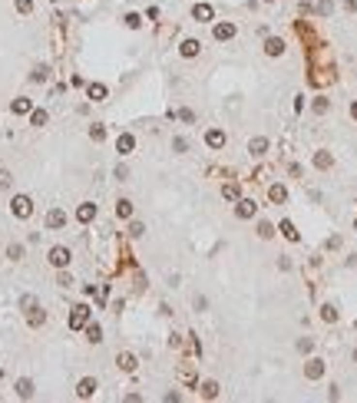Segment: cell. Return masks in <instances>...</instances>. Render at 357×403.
<instances>
[{
	"mask_svg": "<svg viewBox=\"0 0 357 403\" xmlns=\"http://www.w3.org/2000/svg\"><path fill=\"white\" fill-rule=\"evenodd\" d=\"M10 212H14L17 218H30V215H33V202L27 199V195H17V199L10 202Z\"/></svg>",
	"mask_w": 357,
	"mask_h": 403,
	"instance_id": "6da1fadb",
	"label": "cell"
},
{
	"mask_svg": "<svg viewBox=\"0 0 357 403\" xmlns=\"http://www.w3.org/2000/svg\"><path fill=\"white\" fill-rule=\"evenodd\" d=\"M86 321H90V308L86 304H76L73 314H70V327L79 330V327H86Z\"/></svg>",
	"mask_w": 357,
	"mask_h": 403,
	"instance_id": "7a4b0ae2",
	"label": "cell"
},
{
	"mask_svg": "<svg viewBox=\"0 0 357 403\" xmlns=\"http://www.w3.org/2000/svg\"><path fill=\"white\" fill-rule=\"evenodd\" d=\"M50 264H53V268H66V264H70V248H63V245L50 248Z\"/></svg>",
	"mask_w": 357,
	"mask_h": 403,
	"instance_id": "3957f363",
	"label": "cell"
},
{
	"mask_svg": "<svg viewBox=\"0 0 357 403\" xmlns=\"http://www.w3.org/2000/svg\"><path fill=\"white\" fill-rule=\"evenodd\" d=\"M93 393H96V380L93 377H83V380L76 384V397H79V400H90Z\"/></svg>",
	"mask_w": 357,
	"mask_h": 403,
	"instance_id": "277c9868",
	"label": "cell"
},
{
	"mask_svg": "<svg viewBox=\"0 0 357 403\" xmlns=\"http://www.w3.org/2000/svg\"><path fill=\"white\" fill-rule=\"evenodd\" d=\"M66 225V212L63 208H50L47 212V228H63Z\"/></svg>",
	"mask_w": 357,
	"mask_h": 403,
	"instance_id": "5b68a950",
	"label": "cell"
},
{
	"mask_svg": "<svg viewBox=\"0 0 357 403\" xmlns=\"http://www.w3.org/2000/svg\"><path fill=\"white\" fill-rule=\"evenodd\" d=\"M76 218L83 221V225H86V221H93L96 218V205H93V202H83V205L76 208Z\"/></svg>",
	"mask_w": 357,
	"mask_h": 403,
	"instance_id": "8992f818",
	"label": "cell"
},
{
	"mask_svg": "<svg viewBox=\"0 0 357 403\" xmlns=\"http://www.w3.org/2000/svg\"><path fill=\"white\" fill-rule=\"evenodd\" d=\"M321 373H324V360H308V367H304V377H308V380H318Z\"/></svg>",
	"mask_w": 357,
	"mask_h": 403,
	"instance_id": "52a82bcc",
	"label": "cell"
},
{
	"mask_svg": "<svg viewBox=\"0 0 357 403\" xmlns=\"http://www.w3.org/2000/svg\"><path fill=\"white\" fill-rule=\"evenodd\" d=\"M116 149H119V152H123V155H129L132 149H136V139H132L129 132H123V136H119V139H116Z\"/></svg>",
	"mask_w": 357,
	"mask_h": 403,
	"instance_id": "ba28073f",
	"label": "cell"
},
{
	"mask_svg": "<svg viewBox=\"0 0 357 403\" xmlns=\"http://www.w3.org/2000/svg\"><path fill=\"white\" fill-rule=\"evenodd\" d=\"M264 53H268V56H281V53H284V40L268 37V43H264Z\"/></svg>",
	"mask_w": 357,
	"mask_h": 403,
	"instance_id": "9c48e42d",
	"label": "cell"
},
{
	"mask_svg": "<svg viewBox=\"0 0 357 403\" xmlns=\"http://www.w3.org/2000/svg\"><path fill=\"white\" fill-rule=\"evenodd\" d=\"M205 142H208L212 149H222V146H225V132H222V129H208Z\"/></svg>",
	"mask_w": 357,
	"mask_h": 403,
	"instance_id": "30bf717a",
	"label": "cell"
},
{
	"mask_svg": "<svg viewBox=\"0 0 357 403\" xmlns=\"http://www.w3.org/2000/svg\"><path fill=\"white\" fill-rule=\"evenodd\" d=\"M255 208H258V205H255V202H251V199H242V202H238V208H235V212H238V218H251V215H255Z\"/></svg>",
	"mask_w": 357,
	"mask_h": 403,
	"instance_id": "8fae6325",
	"label": "cell"
},
{
	"mask_svg": "<svg viewBox=\"0 0 357 403\" xmlns=\"http://www.w3.org/2000/svg\"><path fill=\"white\" fill-rule=\"evenodd\" d=\"M199 50H202L199 40H182V46H179V53H182V56H199Z\"/></svg>",
	"mask_w": 357,
	"mask_h": 403,
	"instance_id": "7c38bea8",
	"label": "cell"
},
{
	"mask_svg": "<svg viewBox=\"0 0 357 403\" xmlns=\"http://www.w3.org/2000/svg\"><path fill=\"white\" fill-rule=\"evenodd\" d=\"M199 393H202L205 400H215V397H218V384H215V380H205V384H199Z\"/></svg>",
	"mask_w": 357,
	"mask_h": 403,
	"instance_id": "4fadbf2b",
	"label": "cell"
},
{
	"mask_svg": "<svg viewBox=\"0 0 357 403\" xmlns=\"http://www.w3.org/2000/svg\"><path fill=\"white\" fill-rule=\"evenodd\" d=\"M235 37V23H218L215 27V40H232Z\"/></svg>",
	"mask_w": 357,
	"mask_h": 403,
	"instance_id": "5bb4252c",
	"label": "cell"
},
{
	"mask_svg": "<svg viewBox=\"0 0 357 403\" xmlns=\"http://www.w3.org/2000/svg\"><path fill=\"white\" fill-rule=\"evenodd\" d=\"M10 109L17 112V116H23V112H30V109H33V103H30L27 96H20V99H14V103H10Z\"/></svg>",
	"mask_w": 357,
	"mask_h": 403,
	"instance_id": "9a60e30c",
	"label": "cell"
},
{
	"mask_svg": "<svg viewBox=\"0 0 357 403\" xmlns=\"http://www.w3.org/2000/svg\"><path fill=\"white\" fill-rule=\"evenodd\" d=\"M17 397L30 400V397H33V380H27V377H23V380H17Z\"/></svg>",
	"mask_w": 357,
	"mask_h": 403,
	"instance_id": "2e32d148",
	"label": "cell"
},
{
	"mask_svg": "<svg viewBox=\"0 0 357 403\" xmlns=\"http://www.w3.org/2000/svg\"><path fill=\"white\" fill-rule=\"evenodd\" d=\"M116 364H119V370L132 373V370H136V357H132V354H119V357H116Z\"/></svg>",
	"mask_w": 357,
	"mask_h": 403,
	"instance_id": "e0dca14e",
	"label": "cell"
},
{
	"mask_svg": "<svg viewBox=\"0 0 357 403\" xmlns=\"http://www.w3.org/2000/svg\"><path fill=\"white\" fill-rule=\"evenodd\" d=\"M192 17L195 20H212V7H208V3H195V7H192Z\"/></svg>",
	"mask_w": 357,
	"mask_h": 403,
	"instance_id": "ac0fdd59",
	"label": "cell"
},
{
	"mask_svg": "<svg viewBox=\"0 0 357 403\" xmlns=\"http://www.w3.org/2000/svg\"><path fill=\"white\" fill-rule=\"evenodd\" d=\"M116 215H119V218H129V215H132V202L129 199H119V202H116Z\"/></svg>",
	"mask_w": 357,
	"mask_h": 403,
	"instance_id": "d6986e66",
	"label": "cell"
},
{
	"mask_svg": "<svg viewBox=\"0 0 357 403\" xmlns=\"http://www.w3.org/2000/svg\"><path fill=\"white\" fill-rule=\"evenodd\" d=\"M314 165H318V169H331V165H334V155H331V152H318V155H314Z\"/></svg>",
	"mask_w": 357,
	"mask_h": 403,
	"instance_id": "ffe728a7",
	"label": "cell"
},
{
	"mask_svg": "<svg viewBox=\"0 0 357 403\" xmlns=\"http://www.w3.org/2000/svg\"><path fill=\"white\" fill-rule=\"evenodd\" d=\"M86 341H90V344H99V341H103V327H99V324H90V327H86Z\"/></svg>",
	"mask_w": 357,
	"mask_h": 403,
	"instance_id": "44dd1931",
	"label": "cell"
},
{
	"mask_svg": "<svg viewBox=\"0 0 357 403\" xmlns=\"http://www.w3.org/2000/svg\"><path fill=\"white\" fill-rule=\"evenodd\" d=\"M47 76H50V66H43V63H40V66H33V73H30V79H33V83H43Z\"/></svg>",
	"mask_w": 357,
	"mask_h": 403,
	"instance_id": "7402d4cb",
	"label": "cell"
},
{
	"mask_svg": "<svg viewBox=\"0 0 357 403\" xmlns=\"http://www.w3.org/2000/svg\"><path fill=\"white\" fill-rule=\"evenodd\" d=\"M86 93H90V99H96V103H99V99H106V86H103V83H93Z\"/></svg>",
	"mask_w": 357,
	"mask_h": 403,
	"instance_id": "603a6c76",
	"label": "cell"
},
{
	"mask_svg": "<svg viewBox=\"0 0 357 403\" xmlns=\"http://www.w3.org/2000/svg\"><path fill=\"white\" fill-rule=\"evenodd\" d=\"M248 149H251L255 155H262L264 149H268V139H264V136H258V139H251V142H248Z\"/></svg>",
	"mask_w": 357,
	"mask_h": 403,
	"instance_id": "cb8c5ba5",
	"label": "cell"
},
{
	"mask_svg": "<svg viewBox=\"0 0 357 403\" xmlns=\"http://www.w3.org/2000/svg\"><path fill=\"white\" fill-rule=\"evenodd\" d=\"M268 199H271V202H284V199H288V192H284V185H271V192H268Z\"/></svg>",
	"mask_w": 357,
	"mask_h": 403,
	"instance_id": "d4e9b609",
	"label": "cell"
},
{
	"mask_svg": "<svg viewBox=\"0 0 357 403\" xmlns=\"http://www.w3.org/2000/svg\"><path fill=\"white\" fill-rule=\"evenodd\" d=\"M222 195H225L228 202H238V195H242V192H238V185H235V182H228L225 188H222Z\"/></svg>",
	"mask_w": 357,
	"mask_h": 403,
	"instance_id": "484cf974",
	"label": "cell"
},
{
	"mask_svg": "<svg viewBox=\"0 0 357 403\" xmlns=\"http://www.w3.org/2000/svg\"><path fill=\"white\" fill-rule=\"evenodd\" d=\"M30 123L33 126H47V109H30Z\"/></svg>",
	"mask_w": 357,
	"mask_h": 403,
	"instance_id": "4316f807",
	"label": "cell"
},
{
	"mask_svg": "<svg viewBox=\"0 0 357 403\" xmlns=\"http://www.w3.org/2000/svg\"><path fill=\"white\" fill-rule=\"evenodd\" d=\"M281 232H284V238L298 241V232H295V225H291V221H281Z\"/></svg>",
	"mask_w": 357,
	"mask_h": 403,
	"instance_id": "83f0119b",
	"label": "cell"
},
{
	"mask_svg": "<svg viewBox=\"0 0 357 403\" xmlns=\"http://www.w3.org/2000/svg\"><path fill=\"white\" fill-rule=\"evenodd\" d=\"M321 317H324V321L331 324V321H338V311H334L331 304H324V308H321Z\"/></svg>",
	"mask_w": 357,
	"mask_h": 403,
	"instance_id": "f1b7e54d",
	"label": "cell"
},
{
	"mask_svg": "<svg viewBox=\"0 0 357 403\" xmlns=\"http://www.w3.org/2000/svg\"><path fill=\"white\" fill-rule=\"evenodd\" d=\"M40 324H43V311L33 308V311H30V327H40Z\"/></svg>",
	"mask_w": 357,
	"mask_h": 403,
	"instance_id": "f546056e",
	"label": "cell"
},
{
	"mask_svg": "<svg viewBox=\"0 0 357 403\" xmlns=\"http://www.w3.org/2000/svg\"><path fill=\"white\" fill-rule=\"evenodd\" d=\"M327 109H331V103H327V99H314V112H318V116H324Z\"/></svg>",
	"mask_w": 357,
	"mask_h": 403,
	"instance_id": "4dcf8cb0",
	"label": "cell"
},
{
	"mask_svg": "<svg viewBox=\"0 0 357 403\" xmlns=\"http://www.w3.org/2000/svg\"><path fill=\"white\" fill-rule=\"evenodd\" d=\"M331 10H334V3H331V0H321V3H318V14H321V17H327Z\"/></svg>",
	"mask_w": 357,
	"mask_h": 403,
	"instance_id": "1f68e13d",
	"label": "cell"
},
{
	"mask_svg": "<svg viewBox=\"0 0 357 403\" xmlns=\"http://www.w3.org/2000/svg\"><path fill=\"white\" fill-rule=\"evenodd\" d=\"M258 235H262V238H271V235H275V228H271L268 221H262V225H258Z\"/></svg>",
	"mask_w": 357,
	"mask_h": 403,
	"instance_id": "d6a6232c",
	"label": "cell"
},
{
	"mask_svg": "<svg viewBox=\"0 0 357 403\" xmlns=\"http://www.w3.org/2000/svg\"><path fill=\"white\" fill-rule=\"evenodd\" d=\"M90 136H93L96 142H103V139H106V129H103V126H93V129H90Z\"/></svg>",
	"mask_w": 357,
	"mask_h": 403,
	"instance_id": "836d02e7",
	"label": "cell"
},
{
	"mask_svg": "<svg viewBox=\"0 0 357 403\" xmlns=\"http://www.w3.org/2000/svg\"><path fill=\"white\" fill-rule=\"evenodd\" d=\"M311 347H314V341H311V337L298 341V350H301V354H311Z\"/></svg>",
	"mask_w": 357,
	"mask_h": 403,
	"instance_id": "e575fe53",
	"label": "cell"
},
{
	"mask_svg": "<svg viewBox=\"0 0 357 403\" xmlns=\"http://www.w3.org/2000/svg\"><path fill=\"white\" fill-rule=\"evenodd\" d=\"M20 308H23V311H33V308H37V297H30V294H27V297L20 301Z\"/></svg>",
	"mask_w": 357,
	"mask_h": 403,
	"instance_id": "d590c367",
	"label": "cell"
},
{
	"mask_svg": "<svg viewBox=\"0 0 357 403\" xmlns=\"http://www.w3.org/2000/svg\"><path fill=\"white\" fill-rule=\"evenodd\" d=\"M139 23H142V20H139V14H126V27H129V30H136Z\"/></svg>",
	"mask_w": 357,
	"mask_h": 403,
	"instance_id": "8d00e7d4",
	"label": "cell"
},
{
	"mask_svg": "<svg viewBox=\"0 0 357 403\" xmlns=\"http://www.w3.org/2000/svg\"><path fill=\"white\" fill-rule=\"evenodd\" d=\"M17 10L20 14H30L33 10V0H17Z\"/></svg>",
	"mask_w": 357,
	"mask_h": 403,
	"instance_id": "74e56055",
	"label": "cell"
},
{
	"mask_svg": "<svg viewBox=\"0 0 357 403\" xmlns=\"http://www.w3.org/2000/svg\"><path fill=\"white\" fill-rule=\"evenodd\" d=\"M179 119H182V123H195V112L192 109H179Z\"/></svg>",
	"mask_w": 357,
	"mask_h": 403,
	"instance_id": "f35d334b",
	"label": "cell"
},
{
	"mask_svg": "<svg viewBox=\"0 0 357 403\" xmlns=\"http://www.w3.org/2000/svg\"><path fill=\"white\" fill-rule=\"evenodd\" d=\"M7 255L17 261V258H23V248H20V245H10V248H7Z\"/></svg>",
	"mask_w": 357,
	"mask_h": 403,
	"instance_id": "ab89813d",
	"label": "cell"
},
{
	"mask_svg": "<svg viewBox=\"0 0 357 403\" xmlns=\"http://www.w3.org/2000/svg\"><path fill=\"white\" fill-rule=\"evenodd\" d=\"M186 146H188V142L182 139V136H179V139H172V149H175V152H186Z\"/></svg>",
	"mask_w": 357,
	"mask_h": 403,
	"instance_id": "60d3db41",
	"label": "cell"
},
{
	"mask_svg": "<svg viewBox=\"0 0 357 403\" xmlns=\"http://www.w3.org/2000/svg\"><path fill=\"white\" fill-rule=\"evenodd\" d=\"M142 232H146L142 221H132V225H129V235H142Z\"/></svg>",
	"mask_w": 357,
	"mask_h": 403,
	"instance_id": "b9f144b4",
	"label": "cell"
},
{
	"mask_svg": "<svg viewBox=\"0 0 357 403\" xmlns=\"http://www.w3.org/2000/svg\"><path fill=\"white\" fill-rule=\"evenodd\" d=\"M205 308H208V301L202 297V294H199V297H195V311H205Z\"/></svg>",
	"mask_w": 357,
	"mask_h": 403,
	"instance_id": "7bdbcfd3",
	"label": "cell"
},
{
	"mask_svg": "<svg viewBox=\"0 0 357 403\" xmlns=\"http://www.w3.org/2000/svg\"><path fill=\"white\" fill-rule=\"evenodd\" d=\"M344 7H347L351 14H357V0H344Z\"/></svg>",
	"mask_w": 357,
	"mask_h": 403,
	"instance_id": "ee69618b",
	"label": "cell"
},
{
	"mask_svg": "<svg viewBox=\"0 0 357 403\" xmlns=\"http://www.w3.org/2000/svg\"><path fill=\"white\" fill-rule=\"evenodd\" d=\"M351 116H354V119H357V103H354V106H351Z\"/></svg>",
	"mask_w": 357,
	"mask_h": 403,
	"instance_id": "f6af8a7d",
	"label": "cell"
},
{
	"mask_svg": "<svg viewBox=\"0 0 357 403\" xmlns=\"http://www.w3.org/2000/svg\"><path fill=\"white\" fill-rule=\"evenodd\" d=\"M354 360H357V350H354Z\"/></svg>",
	"mask_w": 357,
	"mask_h": 403,
	"instance_id": "bcb514c9",
	"label": "cell"
},
{
	"mask_svg": "<svg viewBox=\"0 0 357 403\" xmlns=\"http://www.w3.org/2000/svg\"><path fill=\"white\" fill-rule=\"evenodd\" d=\"M268 3H271V0H268Z\"/></svg>",
	"mask_w": 357,
	"mask_h": 403,
	"instance_id": "7dc6e473",
	"label": "cell"
}]
</instances>
